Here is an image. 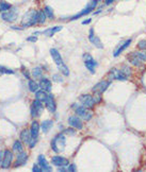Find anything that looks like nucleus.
<instances>
[{
    "instance_id": "a18cd8bd",
    "label": "nucleus",
    "mask_w": 146,
    "mask_h": 172,
    "mask_svg": "<svg viewBox=\"0 0 146 172\" xmlns=\"http://www.w3.org/2000/svg\"><path fill=\"white\" fill-rule=\"evenodd\" d=\"M58 171H59V172H61V171H62V172H65V171H68V170H67L66 168H64V167H61V168L58 169Z\"/></svg>"
},
{
    "instance_id": "7ed1b4c3",
    "label": "nucleus",
    "mask_w": 146,
    "mask_h": 172,
    "mask_svg": "<svg viewBox=\"0 0 146 172\" xmlns=\"http://www.w3.org/2000/svg\"><path fill=\"white\" fill-rule=\"evenodd\" d=\"M51 148L56 153L64 151L65 148V136L64 133H60L51 140Z\"/></svg>"
},
{
    "instance_id": "c9c22d12",
    "label": "nucleus",
    "mask_w": 146,
    "mask_h": 172,
    "mask_svg": "<svg viewBox=\"0 0 146 172\" xmlns=\"http://www.w3.org/2000/svg\"><path fill=\"white\" fill-rule=\"evenodd\" d=\"M64 134H68V135H75L76 134V131H75V128L74 129H66L64 130Z\"/></svg>"
},
{
    "instance_id": "79ce46f5",
    "label": "nucleus",
    "mask_w": 146,
    "mask_h": 172,
    "mask_svg": "<svg viewBox=\"0 0 146 172\" xmlns=\"http://www.w3.org/2000/svg\"><path fill=\"white\" fill-rule=\"evenodd\" d=\"M27 40L28 42H36V40H38V37L36 36H29L27 38Z\"/></svg>"
},
{
    "instance_id": "f03ea898",
    "label": "nucleus",
    "mask_w": 146,
    "mask_h": 172,
    "mask_svg": "<svg viewBox=\"0 0 146 172\" xmlns=\"http://www.w3.org/2000/svg\"><path fill=\"white\" fill-rule=\"evenodd\" d=\"M38 22V12L35 10H30L23 15L22 19L23 28H29Z\"/></svg>"
},
{
    "instance_id": "0eeeda50",
    "label": "nucleus",
    "mask_w": 146,
    "mask_h": 172,
    "mask_svg": "<svg viewBox=\"0 0 146 172\" xmlns=\"http://www.w3.org/2000/svg\"><path fill=\"white\" fill-rule=\"evenodd\" d=\"M98 1H99V0H92V1H91V3H88V7H85L84 10H82V11L79 13V14H77V15H75V16H73L72 18H70V20L78 19V18H80V17H82V16H84V15L88 14V13H91L96 7V6H97Z\"/></svg>"
},
{
    "instance_id": "dca6fc26",
    "label": "nucleus",
    "mask_w": 146,
    "mask_h": 172,
    "mask_svg": "<svg viewBox=\"0 0 146 172\" xmlns=\"http://www.w3.org/2000/svg\"><path fill=\"white\" fill-rule=\"evenodd\" d=\"M27 160H28L27 153L23 152H23H20L17 155L16 161H15V164H14V167H15V168H17V167H20V166L25 165V164L27 163Z\"/></svg>"
},
{
    "instance_id": "6e6552de",
    "label": "nucleus",
    "mask_w": 146,
    "mask_h": 172,
    "mask_svg": "<svg viewBox=\"0 0 146 172\" xmlns=\"http://www.w3.org/2000/svg\"><path fill=\"white\" fill-rule=\"evenodd\" d=\"M128 77L125 74L123 71L117 68H112L109 72V79L110 80H118V81H126Z\"/></svg>"
},
{
    "instance_id": "58836bf2",
    "label": "nucleus",
    "mask_w": 146,
    "mask_h": 172,
    "mask_svg": "<svg viewBox=\"0 0 146 172\" xmlns=\"http://www.w3.org/2000/svg\"><path fill=\"white\" fill-rule=\"evenodd\" d=\"M67 170H68V172H74L77 170L76 168V165H74V164H72V165H69V167L67 168Z\"/></svg>"
},
{
    "instance_id": "473e14b6",
    "label": "nucleus",
    "mask_w": 146,
    "mask_h": 172,
    "mask_svg": "<svg viewBox=\"0 0 146 172\" xmlns=\"http://www.w3.org/2000/svg\"><path fill=\"white\" fill-rule=\"evenodd\" d=\"M0 74H14V71L11 69H7L0 66Z\"/></svg>"
},
{
    "instance_id": "393cba45",
    "label": "nucleus",
    "mask_w": 146,
    "mask_h": 172,
    "mask_svg": "<svg viewBox=\"0 0 146 172\" xmlns=\"http://www.w3.org/2000/svg\"><path fill=\"white\" fill-rule=\"evenodd\" d=\"M48 92L45 91L44 89H42V91H38L35 92V96H36V99L40 100V101H42L43 103H45V101L47 100V98H48Z\"/></svg>"
},
{
    "instance_id": "39448f33",
    "label": "nucleus",
    "mask_w": 146,
    "mask_h": 172,
    "mask_svg": "<svg viewBox=\"0 0 146 172\" xmlns=\"http://www.w3.org/2000/svg\"><path fill=\"white\" fill-rule=\"evenodd\" d=\"M43 109H44L43 102L35 99L34 101L32 102V105H31V117H33V118L40 117L42 115V112H43Z\"/></svg>"
},
{
    "instance_id": "c85d7f7f",
    "label": "nucleus",
    "mask_w": 146,
    "mask_h": 172,
    "mask_svg": "<svg viewBox=\"0 0 146 172\" xmlns=\"http://www.w3.org/2000/svg\"><path fill=\"white\" fill-rule=\"evenodd\" d=\"M42 73H43V71H42L41 67H35L32 70V76H33V78H35V79H41Z\"/></svg>"
},
{
    "instance_id": "9b49d317",
    "label": "nucleus",
    "mask_w": 146,
    "mask_h": 172,
    "mask_svg": "<svg viewBox=\"0 0 146 172\" xmlns=\"http://www.w3.org/2000/svg\"><path fill=\"white\" fill-rule=\"evenodd\" d=\"M67 121H68V124L70 125V127L75 128V129H77V130H81L83 128L81 118H80L79 116H69Z\"/></svg>"
},
{
    "instance_id": "1a4fd4ad",
    "label": "nucleus",
    "mask_w": 146,
    "mask_h": 172,
    "mask_svg": "<svg viewBox=\"0 0 146 172\" xmlns=\"http://www.w3.org/2000/svg\"><path fill=\"white\" fill-rule=\"evenodd\" d=\"M110 84H111L110 81H100L93 87L92 91L95 95H101L108 89V87L110 86Z\"/></svg>"
},
{
    "instance_id": "20e7f679",
    "label": "nucleus",
    "mask_w": 146,
    "mask_h": 172,
    "mask_svg": "<svg viewBox=\"0 0 146 172\" xmlns=\"http://www.w3.org/2000/svg\"><path fill=\"white\" fill-rule=\"evenodd\" d=\"M72 106H73V109H75L76 114H77L80 118H82L83 120H85V121H88V120L92 119V117H93L92 112H90V111H88V109H87V107H84L83 105L73 104Z\"/></svg>"
},
{
    "instance_id": "b1692460",
    "label": "nucleus",
    "mask_w": 146,
    "mask_h": 172,
    "mask_svg": "<svg viewBox=\"0 0 146 172\" xmlns=\"http://www.w3.org/2000/svg\"><path fill=\"white\" fill-rule=\"evenodd\" d=\"M128 61L134 66H140L141 62H142L139 58H138V55H137V53H135V52H131L128 55Z\"/></svg>"
},
{
    "instance_id": "e433bc0d",
    "label": "nucleus",
    "mask_w": 146,
    "mask_h": 172,
    "mask_svg": "<svg viewBox=\"0 0 146 172\" xmlns=\"http://www.w3.org/2000/svg\"><path fill=\"white\" fill-rule=\"evenodd\" d=\"M53 80L56 81V82H63V79H62L61 74H54V76L53 77Z\"/></svg>"
},
{
    "instance_id": "aec40b11",
    "label": "nucleus",
    "mask_w": 146,
    "mask_h": 172,
    "mask_svg": "<svg viewBox=\"0 0 146 172\" xmlns=\"http://www.w3.org/2000/svg\"><path fill=\"white\" fill-rule=\"evenodd\" d=\"M20 140L26 143V145L29 146L30 142L32 140V136H31V133L29 130H23L22 133H20Z\"/></svg>"
},
{
    "instance_id": "4c0bfd02",
    "label": "nucleus",
    "mask_w": 146,
    "mask_h": 172,
    "mask_svg": "<svg viewBox=\"0 0 146 172\" xmlns=\"http://www.w3.org/2000/svg\"><path fill=\"white\" fill-rule=\"evenodd\" d=\"M32 171L33 172H43V169L41 168L40 165H34L32 168Z\"/></svg>"
},
{
    "instance_id": "bb28decb",
    "label": "nucleus",
    "mask_w": 146,
    "mask_h": 172,
    "mask_svg": "<svg viewBox=\"0 0 146 172\" xmlns=\"http://www.w3.org/2000/svg\"><path fill=\"white\" fill-rule=\"evenodd\" d=\"M13 151L17 153H20L23 151V143H22V140H15L14 143H13Z\"/></svg>"
},
{
    "instance_id": "2f4dec72",
    "label": "nucleus",
    "mask_w": 146,
    "mask_h": 172,
    "mask_svg": "<svg viewBox=\"0 0 146 172\" xmlns=\"http://www.w3.org/2000/svg\"><path fill=\"white\" fill-rule=\"evenodd\" d=\"M46 17L47 16L45 12H44V10L43 11H38V24H44L46 20Z\"/></svg>"
},
{
    "instance_id": "a211bd4d",
    "label": "nucleus",
    "mask_w": 146,
    "mask_h": 172,
    "mask_svg": "<svg viewBox=\"0 0 146 172\" xmlns=\"http://www.w3.org/2000/svg\"><path fill=\"white\" fill-rule=\"evenodd\" d=\"M88 38H90V42L92 43L93 45L95 46V47H97L98 49H103V44H101L99 38L94 35V31H93V29L90 30V35H88Z\"/></svg>"
},
{
    "instance_id": "4be33fe9",
    "label": "nucleus",
    "mask_w": 146,
    "mask_h": 172,
    "mask_svg": "<svg viewBox=\"0 0 146 172\" xmlns=\"http://www.w3.org/2000/svg\"><path fill=\"white\" fill-rule=\"evenodd\" d=\"M40 87L42 89H44L45 91L50 92L51 91V82H50V80H48L47 78H41Z\"/></svg>"
},
{
    "instance_id": "ddd939ff",
    "label": "nucleus",
    "mask_w": 146,
    "mask_h": 172,
    "mask_svg": "<svg viewBox=\"0 0 146 172\" xmlns=\"http://www.w3.org/2000/svg\"><path fill=\"white\" fill-rule=\"evenodd\" d=\"M51 164H53V166H57V167L69 166L68 160L65 157H62V156H53V157L51 158Z\"/></svg>"
},
{
    "instance_id": "412c9836",
    "label": "nucleus",
    "mask_w": 146,
    "mask_h": 172,
    "mask_svg": "<svg viewBox=\"0 0 146 172\" xmlns=\"http://www.w3.org/2000/svg\"><path fill=\"white\" fill-rule=\"evenodd\" d=\"M40 129H41V125L38 124V121H33L32 123H31L30 133H31V136H32V138H35V139H38Z\"/></svg>"
},
{
    "instance_id": "f3484780",
    "label": "nucleus",
    "mask_w": 146,
    "mask_h": 172,
    "mask_svg": "<svg viewBox=\"0 0 146 172\" xmlns=\"http://www.w3.org/2000/svg\"><path fill=\"white\" fill-rule=\"evenodd\" d=\"M1 18L3 20H6V21H8V22H13L16 20L17 14H16V12H14V11H9V12L6 11L1 14Z\"/></svg>"
},
{
    "instance_id": "ea45409f",
    "label": "nucleus",
    "mask_w": 146,
    "mask_h": 172,
    "mask_svg": "<svg viewBox=\"0 0 146 172\" xmlns=\"http://www.w3.org/2000/svg\"><path fill=\"white\" fill-rule=\"evenodd\" d=\"M36 142H36L35 138H32V140H31L30 143H29V147L30 148H34V146L36 145Z\"/></svg>"
},
{
    "instance_id": "cd10ccee",
    "label": "nucleus",
    "mask_w": 146,
    "mask_h": 172,
    "mask_svg": "<svg viewBox=\"0 0 146 172\" xmlns=\"http://www.w3.org/2000/svg\"><path fill=\"white\" fill-rule=\"evenodd\" d=\"M28 86H29V91H30L36 92V91H38V87H40V84H38L35 81H33V80H29Z\"/></svg>"
},
{
    "instance_id": "f704fd0d",
    "label": "nucleus",
    "mask_w": 146,
    "mask_h": 172,
    "mask_svg": "<svg viewBox=\"0 0 146 172\" xmlns=\"http://www.w3.org/2000/svg\"><path fill=\"white\" fill-rule=\"evenodd\" d=\"M138 48L141 50H146V40H142L138 43Z\"/></svg>"
},
{
    "instance_id": "4468645a",
    "label": "nucleus",
    "mask_w": 146,
    "mask_h": 172,
    "mask_svg": "<svg viewBox=\"0 0 146 172\" xmlns=\"http://www.w3.org/2000/svg\"><path fill=\"white\" fill-rule=\"evenodd\" d=\"M13 160V152L10 150H6L4 151V157H3V161H2V168L8 169L10 168Z\"/></svg>"
},
{
    "instance_id": "37998d69",
    "label": "nucleus",
    "mask_w": 146,
    "mask_h": 172,
    "mask_svg": "<svg viewBox=\"0 0 146 172\" xmlns=\"http://www.w3.org/2000/svg\"><path fill=\"white\" fill-rule=\"evenodd\" d=\"M114 1H115V0H106L105 4H106V6H109V4H111L112 2H114Z\"/></svg>"
},
{
    "instance_id": "a878e982",
    "label": "nucleus",
    "mask_w": 146,
    "mask_h": 172,
    "mask_svg": "<svg viewBox=\"0 0 146 172\" xmlns=\"http://www.w3.org/2000/svg\"><path fill=\"white\" fill-rule=\"evenodd\" d=\"M53 122L51 121V120H44L41 124V129L44 133H48L49 130L53 128Z\"/></svg>"
},
{
    "instance_id": "6ab92c4d",
    "label": "nucleus",
    "mask_w": 146,
    "mask_h": 172,
    "mask_svg": "<svg viewBox=\"0 0 146 172\" xmlns=\"http://www.w3.org/2000/svg\"><path fill=\"white\" fill-rule=\"evenodd\" d=\"M45 105L47 107V109H48L50 113H54L56 112V102H54L53 100V95L49 94L48 95V98H47V100L45 101Z\"/></svg>"
},
{
    "instance_id": "72a5a7b5",
    "label": "nucleus",
    "mask_w": 146,
    "mask_h": 172,
    "mask_svg": "<svg viewBox=\"0 0 146 172\" xmlns=\"http://www.w3.org/2000/svg\"><path fill=\"white\" fill-rule=\"evenodd\" d=\"M122 71H123V72L126 74L127 77L131 76V72H132V70L129 68V66H126V65L123 66V68H122Z\"/></svg>"
},
{
    "instance_id": "c03bdc74",
    "label": "nucleus",
    "mask_w": 146,
    "mask_h": 172,
    "mask_svg": "<svg viewBox=\"0 0 146 172\" xmlns=\"http://www.w3.org/2000/svg\"><path fill=\"white\" fill-rule=\"evenodd\" d=\"M91 20H92L91 18H88V19H87V20H83V21H82V25H88V24H90Z\"/></svg>"
},
{
    "instance_id": "2eb2a0df",
    "label": "nucleus",
    "mask_w": 146,
    "mask_h": 172,
    "mask_svg": "<svg viewBox=\"0 0 146 172\" xmlns=\"http://www.w3.org/2000/svg\"><path fill=\"white\" fill-rule=\"evenodd\" d=\"M38 165L41 166V168L43 169V171H46V172L53 171V168H51V167L49 166V164L47 163V160L45 158V156L44 155H38Z\"/></svg>"
},
{
    "instance_id": "49530a36",
    "label": "nucleus",
    "mask_w": 146,
    "mask_h": 172,
    "mask_svg": "<svg viewBox=\"0 0 146 172\" xmlns=\"http://www.w3.org/2000/svg\"><path fill=\"white\" fill-rule=\"evenodd\" d=\"M23 76H25L26 78H28V79L30 78V76H29V72H26V71H25V72H23Z\"/></svg>"
},
{
    "instance_id": "f257e3e1",
    "label": "nucleus",
    "mask_w": 146,
    "mask_h": 172,
    "mask_svg": "<svg viewBox=\"0 0 146 172\" xmlns=\"http://www.w3.org/2000/svg\"><path fill=\"white\" fill-rule=\"evenodd\" d=\"M50 54H51V56H53L54 63H56V65L60 70V72L63 74V76H66V77L69 76V69L66 65H65L63 58H62V56H61V54H60L59 51L57 50L56 48H51Z\"/></svg>"
},
{
    "instance_id": "7c9ffc66",
    "label": "nucleus",
    "mask_w": 146,
    "mask_h": 172,
    "mask_svg": "<svg viewBox=\"0 0 146 172\" xmlns=\"http://www.w3.org/2000/svg\"><path fill=\"white\" fill-rule=\"evenodd\" d=\"M11 9V4L7 3V2H0V12H6Z\"/></svg>"
},
{
    "instance_id": "423d86ee",
    "label": "nucleus",
    "mask_w": 146,
    "mask_h": 172,
    "mask_svg": "<svg viewBox=\"0 0 146 172\" xmlns=\"http://www.w3.org/2000/svg\"><path fill=\"white\" fill-rule=\"evenodd\" d=\"M83 60H84V65L85 67L91 73H95V68L97 66V62H96L94 58H92V55L88 54V53H85L83 55Z\"/></svg>"
},
{
    "instance_id": "a19ab883",
    "label": "nucleus",
    "mask_w": 146,
    "mask_h": 172,
    "mask_svg": "<svg viewBox=\"0 0 146 172\" xmlns=\"http://www.w3.org/2000/svg\"><path fill=\"white\" fill-rule=\"evenodd\" d=\"M3 157H4V152H3V151H0V167L2 166V161H3Z\"/></svg>"
},
{
    "instance_id": "9d476101",
    "label": "nucleus",
    "mask_w": 146,
    "mask_h": 172,
    "mask_svg": "<svg viewBox=\"0 0 146 172\" xmlns=\"http://www.w3.org/2000/svg\"><path fill=\"white\" fill-rule=\"evenodd\" d=\"M79 101L83 106L87 107V109H92V107L95 105V100H94V97H92L91 95H81L79 97Z\"/></svg>"
},
{
    "instance_id": "c756f323",
    "label": "nucleus",
    "mask_w": 146,
    "mask_h": 172,
    "mask_svg": "<svg viewBox=\"0 0 146 172\" xmlns=\"http://www.w3.org/2000/svg\"><path fill=\"white\" fill-rule=\"evenodd\" d=\"M44 12H45L46 16L48 17V18H50V19L53 18V16H54V15H53V9H51L50 7L46 6L45 9H44Z\"/></svg>"
},
{
    "instance_id": "f8f14e48",
    "label": "nucleus",
    "mask_w": 146,
    "mask_h": 172,
    "mask_svg": "<svg viewBox=\"0 0 146 172\" xmlns=\"http://www.w3.org/2000/svg\"><path fill=\"white\" fill-rule=\"evenodd\" d=\"M131 42H132V38H128V40H124V42H122V45H118L115 48V50H114V52H113V56H114V58H117V56L121 54V53L123 52V51L126 49V48H128L129 45L131 44Z\"/></svg>"
},
{
    "instance_id": "de8ad7c7",
    "label": "nucleus",
    "mask_w": 146,
    "mask_h": 172,
    "mask_svg": "<svg viewBox=\"0 0 146 172\" xmlns=\"http://www.w3.org/2000/svg\"><path fill=\"white\" fill-rule=\"evenodd\" d=\"M145 56H146V54H145Z\"/></svg>"
},
{
    "instance_id": "5701e85b",
    "label": "nucleus",
    "mask_w": 146,
    "mask_h": 172,
    "mask_svg": "<svg viewBox=\"0 0 146 172\" xmlns=\"http://www.w3.org/2000/svg\"><path fill=\"white\" fill-rule=\"evenodd\" d=\"M61 30H62V26H57V27H53V28H50V29L45 30L43 32V34H45L49 37H51V36H53L57 32H59V31H61Z\"/></svg>"
}]
</instances>
